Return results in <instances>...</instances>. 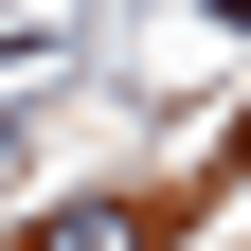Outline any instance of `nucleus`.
<instances>
[{"label": "nucleus", "instance_id": "1", "mask_svg": "<svg viewBox=\"0 0 251 251\" xmlns=\"http://www.w3.org/2000/svg\"><path fill=\"white\" fill-rule=\"evenodd\" d=\"M36 251H162V215L144 198H72V215H36Z\"/></svg>", "mask_w": 251, "mask_h": 251}]
</instances>
